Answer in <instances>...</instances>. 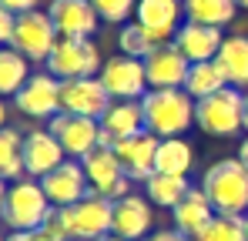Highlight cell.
Masks as SVG:
<instances>
[{
	"instance_id": "obj_1",
	"label": "cell",
	"mask_w": 248,
	"mask_h": 241,
	"mask_svg": "<svg viewBox=\"0 0 248 241\" xmlns=\"http://www.w3.org/2000/svg\"><path fill=\"white\" fill-rule=\"evenodd\" d=\"M47 225L67 241H97L114 231V201L91 191L71 208H54Z\"/></svg>"
},
{
	"instance_id": "obj_2",
	"label": "cell",
	"mask_w": 248,
	"mask_h": 241,
	"mask_svg": "<svg viewBox=\"0 0 248 241\" xmlns=\"http://www.w3.org/2000/svg\"><path fill=\"white\" fill-rule=\"evenodd\" d=\"M141 107H144V127L158 137H181L195 124V97L185 87L148 90L141 97Z\"/></svg>"
},
{
	"instance_id": "obj_3",
	"label": "cell",
	"mask_w": 248,
	"mask_h": 241,
	"mask_svg": "<svg viewBox=\"0 0 248 241\" xmlns=\"http://www.w3.org/2000/svg\"><path fill=\"white\" fill-rule=\"evenodd\" d=\"M202 188L218 214H248V167L242 158H221L202 174Z\"/></svg>"
},
{
	"instance_id": "obj_4",
	"label": "cell",
	"mask_w": 248,
	"mask_h": 241,
	"mask_svg": "<svg viewBox=\"0 0 248 241\" xmlns=\"http://www.w3.org/2000/svg\"><path fill=\"white\" fill-rule=\"evenodd\" d=\"M54 214V204L47 201L41 181H31V178H20V181H10L7 188V201H3V214L0 221L10 228V231H31V228H44Z\"/></svg>"
},
{
	"instance_id": "obj_5",
	"label": "cell",
	"mask_w": 248,
	"mask_h": 241,
	"mask_svg": "<svg viewBox=\"0 0 248 241\" xmlns=\"http://www.w3.org/2000/svg\"><path fill=\"white\" fill-rule=\"evenodd\" d=\"M195 124L211 137H235L245 127V94L228 84L205 101H195Z\"/></svg>"
},
{
	"instance_id": "obj_6",
	"label": "cell",
	"mask_w": 248,
	"mask_h": 241,
	"mask_svg": "<svg viewBox=\"0 0 248 241\" xmlns=\"http://www.w3.org/2000/svg\"><path fill=\"white\" fill-rule=\"evenodd\" d=\"M101 50L91 37H61L57 47L47 57V74L57 80H74V77H97L101 74Z\"/></svg>"
},
{
	"instance_id": "obj_7",
	"label": "cell",
	"mask_w": 248,
	"mask_h": 241,
	"mask_svg": "<svg viewBox=\"0 0 248 241\" xmlns=\"http://www.w3.org/2000/svg\"><path fill=\"white\" fill-rule=\"evenodd\" d=\"M57 40H61V34H57L50 14H44V10H27V14L17 17L10 47L20 50L31 64H47V57H50V50L57 47Z\"/></svg>"
},
{
	"instance_id": "obj_8",
	"label": "cell",
	"mask_w": 248,
	"mask_h": 241,
	"mask_svg": "<svg viewBox=\"0 0 248 241\" xmlns=\"http://www.w3.org/2000/svg\"><path fill=\"white\" fill-rule=\"evenodd\" d=\"M81 164H84V174H87L94 195L111 198V201H121L124 195H131V178L124 174L121 161H118V154H114V148L97 144Z\"/></svg>"
},
{
	"instance_id": "obj_9",
	"label": "cell",
	"mask_w": 248,
	"mask_h": 241,
	"mask_svg": "<svg viewBox=\"0 0 248 241\" xmlns=\"http://www.w3.org/2000/svg\"><path fill=\"white\" fill-rule=\"evenodd\" d=\"M47 131L61 141L64 154L74 158V161H84L97 144H101V120L81 118V114L61 111V114H54V118L47 120Z\"/></svg>"
},
{
	"instance_id": "obj_10",
	"label": "cell",
	"mask_w": 248,
	"mask_h": 241,
	"mask_svg": "<svg viewBox=\"0 0 248 241\" xmlns=\"http://www.w3.org/2000/svg\"><path fill=\"white\" fill-rule=\"evenodd\" d=\"M111 104H114V97L108 94V87H104L101 77L61 80V111H67V114H81V118L101 120Z\"/></svg>"
},
{
	"instance_id": "obj_11",
	"label": "cell",
	"mask_w": 248,
	"mask_h": 241,
	"mask_svg": "<svg viewBox=\"0 0 248 241\" xmlns=\"http://www.w3.org/2000/svg\"><path fill=\"white\" fill-rule=\"evenodd\" d=\"M101 80L108 87V94L114 101H141L151 87H148V74H144V60L118 54L111 60H104L101 67Z\"/></svg>"
},
{
	"instance_id": "obj_12",
	"label": "cell",
	"mask_w": 248,
	"mask_h": 241,
	"mask_svg": "<svg viewBox=\"0 0 248 241\" xmlns=\"http://www.w3.org/2000/svg\"><path fill=\"white\" fill-rule=\"evenodd\" d=\"M14 107L27 118H44L50 120L54 114H61V80L54 74H31L27 84L14 94Z\"/></svg>"
},
{
	"instance_id": "obj_13",
	"label": "cell",
	"mask_w": 248,
	"mask_h": 241,
	"mask_svg": "<svg viewBox=\"0 0 248 241\" xmlns=\"http://www.w3.org/2000/svg\"><path fill=\"white\" fill-rule=\"evenodd\" d=\"M41 188L54 208H71V204H78L81 198L91 195V181L84 174V164L74 158H67L64 164H57L50 174H44Z\"/></svg>"
},
{
	"instance_id": "obj_14",
	"label": "cell",
	"mask_w": 248,
	"mask_h": 241,
	"mask_svg": "<svg viewBox=\"0 0 248 241\" xmlns=\"http://www.w3.org/2000/svg\"><path fill=\"white\" fill-rule=\"evenodd\" d=\"M188 67L191 60L168 40V44H158L148 57H144V74H148V87L151 90H168V87H185V77H188Z\"/></svg>"
},
{
	"instance_id": "obj_15",
	"label": "cell",
	"mask_w": 248,
	"mask_h": 241,
	"mask_svg": "<svg viewBox=\"0 0 248 241\" xmlns=\"http://www.w3.org/2000/svg\"><path fill=\"white\" fill-rule=\"evenodd\" d=\"M158 144H161V137L151 134V131H141V134L124 137V141L114 144V154H118L124 174H127L131 181H141V184H144V181L155 174V154H158Z\"/></svg>"
},
{
	"instance_id": "obj_16",
	"label": "cell",
	"mask_w": 248,
	"mask_h": 241,
	"mask_svg": "<svg viewBox=\"0 0 248 241\" xmlns=\"http://www.w3.org/2000/svg\"><path fill=\"white\" fill-rule=\"evenodd\" d=\"M155 228V204L148 201V195H124L121 201H114V235H121L124 241H144Z\"/></svg>"
},
{
	"instance_id": "obj_17",
	"label": "cell",
	"mask_w": 248,
	"mask_h": 241,
	"mask_svg": "<svg viewBox=\"0 0 248 241\" xmlns=\"http://www.w3.org/2000/svg\"><path fill=\"white\" fill-rule=\"evenodd\" d=\"M47 14L61 37H94L101 27V17L91 0H54Z\"/></svg>"
},
{
	"instance_id": "obj_18",
	"label": "cell",
	"mask_w": 248,
	"mask_h": 241,
	"mask_svg": "<svg viewBox=\"0 0 248 241\" xmlns=\"http://www.w3.org/2000/svg\"><path fill=\"white\" fill-rule=\"evenodd\" d=\"M181 14H185L181 0H138L134 20L158 44H168V40H174L178 27H181Z\"/></svg>"
},
{
	"instance_id": "obj_19",
	"label": "cell",
	"mask_w": 248,
	"mask_h": 241,
	"mask_svg": "<svg viewBox=\"0 0 248 241\" xmlns=\"http://www.w3.org/2000/svg\"><path fill=\"white\" fill-rule=\"evenodd\" d=\"M64 161H67V154H64L61 141H57L50 131L34 127V131L24 134V171H27L31 178L41 181L44 174H50V171H54L57 164H64Z\"/></svg>"
},
{
	"instance_id": "obj_20",
	"label": "cell",
	"mask_w": 248,
	"mask_h": 241,
	"mask_svg": "<svg viewBox=\"0 0 248 241\" xmlns=\"http://www.w3.org/2000/svg\"><path fill=\"white\" fill-rule=\"evenodd\" d=\"M141 131H148L144 127V107H141V101H114L104 111V118H101V144L114 148L118 141L134 137Z\"/></svg>"
},
{
	"instance_id": "obj_21",
	"label": "cell",
	"mask_w": 248,
	"mask_h": 241,
	"mask_svg": "<svg viewBox=\"0 0 248 241\" xmlns=\"http://www.w3.org/2000/svg\"><path fill=\"white\" fill-rule=\"evenodd\" d=\"M191 64H202V60H215L221 44H225V34L221 27H208V24H195V20H185L178 27V34L171 40Z\"/></svg>"
},
{
	"instance_id": "obj_22",
	"label": "cell",
	"mask_w": 248,
	"mask_h": 241,
	"mask_svg": "<svg viewBox=\"0 0 248 241\" xmlns=\"http://www.w3.org/2000/svg\"><path fill=\"white\" fill-rule=\"evenodd\" d=\"M218 211H215V204L208 201L205 188H191L185 198L178 201L174 208H171V218H174V228L181 231V235H188V238H195L202 228H205L208 221L215 218Z\"/></svg>"
},
{
	"instance_id": "obj_23",
	"label": "cell",
	"mask_w": 248,
	"mask_h": 241,
	"mask_svg": "<svg viewBox=\"0 0 248 241\" xmlns=\"http://www.w3.org/2000/svg\"><path fill=\"white\" fill-rule=\"evenodd\" d=\"M218 67L225 71V77L232 87H245L248 90V37H225L221 50H218Z\"/></svg>"
},
{
	"instance_id": "obj_24",
	"label": "cell",
	"mask_w": 248,
	"mask_h": 241,
	"mask_svg": "<svg viewBox=\"0 0 248 241\" xmlns=\"http://www.w3.org/2000/svg\"><path fill=\"white\" fill-rule=\"evenodd\" d=\"M195 164V148L185 137H161L158 154H155V171L158 174H185Z\"/></svg>"
},
{
	"instance_id": "obj_25",
	"label": "cell",
	"mask_w": 248,
	"mask_h": 241,
	"mask_svg": "<svg viewBox=\"0 0 248 241\" xmlns=\"http://www.w3.org/2000/svg\"><path fill=\"white\" fill-rule=\"evenodd\" d=\"M191 191V184H188V178L185 174H151L148 181H144V195H148V201L155 204V208H174L178 201L185 198Z\"/></svg>"
},
{
	"instance_id": "obj_26",
	"label": "cell",
	"mask_w": 248,
	"mask_h": 241,
	"mask_svg": "<svg viewBox=\"0 0 248 241\" xmlns=\"http://www.w3.org/2000/svg\"><path fill=\"white\" fill-rule=\"evenodd\" d=\"M181 3H185V20L208 27H225L238 14V0H181Z\"/></svg>"
},
{
	"instance_id": "obj_27",
	"label": "cell",
	"mask_w": 248,
	"mask_h": 241,
	"mask_svg": "<svg viewBox=\"0 0 248 241\" xmlns=\"http://www.w3.org/2000/svg\"><path fill=\"white\" fill-rule=\"evenodd\" d=\"M221 87H228V77H225V71L218 67V60H202V64H191V67H188L185 90H188L195 101H205L211 94H218Z\"/></svg>"
},
{
	"instance_id": "obj_28",
	"label": "cell",
	"mask_w": 248,
	"mask_h": 241,
	"mask_svg": "<svg viewBox=\"0 0 248 241\" xmlns=\"http://www.w3.org/2000/svg\"><path fill=\"white\" fill-rule=\"evenodd\" d=\"M31 77V60L14 50V47H0V97H14Z\"/></svg>"
},
{
	"instance_id": "obj_29",
	"label": "cell",
	"mask_w": 248,
	"mask_h": 241,
	"mask_svg": "<svg viewBox=\"0 0 248 241\" xmlns=\"http://www.w3.org/2000/svg\"><path fill=\"white\" fill-rule=\"evenodd\" d=\"M24 171V137L14 127H0V178L20 181Z\"/></svg>"
},
{
	"instance_id": "obj_30",
	"label": "cell",
	"mask_w": 248,
	"mask_h": 241,
	"mask_svg": "<svg viewBox=\"0 0 248 241\" xmlns=\"http://www.w3.org/2000/svg\"><path fill=\"white\" fill-rule=\"evenodd\" d=\"M195 241H248L245 238V214H215Z\"/></svg>"
},
{
	"instance_id": "obj_31",
	"label": "cell",
	"mask_w": 248,
	"mask_h": 241,
	"mask_svg": "<svg viewBox=\"0 0 248 241\" xmlns=\"http://www.w3.org/2000/svg\"><path fill=\"white\" fill-rule=\"evenodd\" d=\"M118 47H121V54H127V57L144 60V57H148V54L158 47V40L151 37V34H148V30H144L138 20H134V24L127 20V24L121 27V34H118Z\"/></svg>"
},
{
	"instance_id": "obj_32",
	"label": "cell",
	"mask_w": 248,
	"mask_h": 241,
	"mask_svg": "<svg viewBox=\"0 0 248 241\" xmlns=\"http://www.w3.org/2000/svg\"><path fill=\"white\" fill-rule=\"evenodd\" d=\"M91 3L104 24H127V17L138 10V0H91Z\"/></svg>"
},
{
	"instance_id": "obj_33",
	"label": "cell",
	"mask_w": 248,
	"mask_h": 241,
	"mask_svg": "<svg viewBox=\"0 0 248 241\" xmlns=\"http://www.w3.org/2000/svg\"><path fill=\"white\" fill-rule=\"evenodd\" d=\"M7 241H67V238L57 235L50 225H44V228H31V231H10Z\"/></svg>"
},
{
	"instance_id": "obj_34",
	"label": "cell",
	"mask_w": 248,
	"mask_h": 241,
	"mask_svg": "<svg viewBox=\"0 0 248 241\" xmlns=\"http://www.w3.org/2000/svg\"><path fill=\"white\" fill-rule=\"evenodd\" d=\"M14 27H17V14L7 10V7L0 3V47H10V40H14Z\"/></svg>"
},
{
	"instance_id": "obj_35",
	"label": "cell",
	"mask_w": 248,
	"mask_h": 241,
	"mask_svg": "<svg viewBox=\"0 0 248 241\" xmlns=\"http://www.w3.org/2000/svg\"><path fill=\"white\" fill-rule=\"evenodd\" d=\"M144 241H195V238H188V235H181L178 228H168V231H151Z\"/></svg>"
},
{
	"instance_id": "obj_36",
	"label": "cell",
	"mask_w": 248,
	"mask_h": 241,
	"mask_svg": "<svg viewBox=\"0 0 248 241\" xmlns=\"http://www.w3.org/2000/svg\"><path fill=\"white\" fill-rule=\"evenodd\" d=\"M0 3L20 17V14H27V10H37V3H41V0H0Z\"/></svg>"
},
{
	"instance_id": "obj_37",
	"label": "cell",
	"mask_w": 248,
	"mask_h": 241,
	"mask_svg": "<svg viewBox=\"0 0 248 241\" xmlns=\"http://www.w3.org/2000/svg\"><path fill=\"white\" fill-rule=\"evenodd\" d=\"M7 188H10V184H7V181L0 178V214H3V201H7Z\"/></svg>"
},
{
	"instance_id": "obj_38",
	"label": "cell",
	"mask_w": 248,
	"mask_h": 241,
	"mask_svg": "<svg viewBox=\"0 0 248 241\" xmlns=\"http://www.w3.org/2000/svg\"><path fill=\"white\" fill-rule=\"evenodd\" d=\"M238 158L245 161V167H248V137H245V141H242V148H238Z\"/></svg>"
},
{
	"instance_id": "obj_39",
	"label": "cell",
	"mask_w": 248,
	"mask_h": 241,
	"mask_svg": "<svg viewBox=\"0 0 248 241\" xmlns=\"http://www.w3.org/2000/svg\"><path fill=\"white\" fill-rule=\"evenodd\" d=\"M0 127H7V107H3V97H0Z\"/></svg>"
},
{
	"instance_id": "obj_40",
	"label": "cell",
	"mask_w": 248,
	"mask_h": 241,
	"mask_svg": "<svg viewBox=\"0 0 248 241\" xmlns=\"http://www.w3.org/2000/svg\"><path fill=\"white\" fill-rule=\"evenodd\" d=\"M97 241H124L121 235H114V231H111V235H104V238H97Z\"/></svg>"
},
{
	"instance_id": "obj_41",
	"label": "cell",
	"mask_w": 248,
	"mask_h": 241,
	"mask_svg": "<svg viewBox=\"0 0 248 241\" xmlns=\"http://www.w3.org/2000/svg\"><path fill=\"white\" fill-rule=\"evenodd\" d=\"M245 131H248V94H245Z\"/></svg>"
},
{
	"instance_id": "obj_42",
	"label": "cell",
	"mask_w": 248,
	"mask_h": 241,
	"mask_svg": "<svg viewBox=\"0 0 248 241\" xmlns=\"http://www.w3.org/2000/svg\"><path fill=\"white\" fill-rule=\"evenodd\" d=\"M238 7H245V10H248V0H238Z\"/></svg>"
},
{
	"instance_id": "obj_43",
	"label": "cell",
	"mask_w": 248,
	"mask_h": 241,
	"mask_svg": "<svg viewBox=\"0 0 248 241\" xmlns=\"http://www.w3.org/2000/svg\"><path fill=\"white\" fill-rule=\"evenodd\" d=\"M245 238H248V214H245Z\"/></svg>"
},
{
	"instance_id": "obj_44",
	"label": "cell",
	"mask_w": 248,
	"mask_h": 241,
	"mask_svg": "<svg viewBox=\"0 0 248 241\" xmlns=\"http://www.w3.org/2000/svg\"><path fill=\"white\" fill-rule=\"evenodd\" d=\"M0 241H7V238H3V235H0Z\"/></svg>"
}]
</instances>
